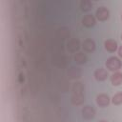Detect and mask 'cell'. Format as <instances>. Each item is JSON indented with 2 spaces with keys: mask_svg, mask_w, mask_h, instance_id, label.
<instances>
[{
  "mask_svg": "<svg viewBox=\"0 0 122 122\" xmlns=\"http://www.w3.org/2000/svg\"><path fill=\"white\" fill-rule=\"evenodd\" d=\"M104 45H105V49L108 51H110V52H114L117 50V43L113 39H108V40H106L105 43H104Z\"/></svg>",
  "mask_w": 122,
  "mask_h": 122,
  "instance_id": "cell-5",
  "label": "cell"
},
{
  "mask_svg": "<svg viewBox=\"0 0 122 122\" xmlns=\"http://www.w3.org/2000/svg\"><path fill=\"white\" fill-rule=\"evenodd\" d=\"M118 55H119L120 57H122V46L118 49Z\"/></svg>",
  "mask_w": 122,
  "mask_h": 122,
  "instance_id": "cell-14",
  "label": "cell"
},
{
  "mask_svg": "<svg viewBox=\"0 0 122 122\" xmlns=\"http://www.w3.org/2000/svg\"><path fill=\"white\" fill-rule=\"evenodd\" d=\"M82 114H83V117L86 118V119H92L94 117V114H95V111L92 107L91 106H85L82 110Z\"/></svg>",
  "mask_w": 122,
  "mask_h": 122,
  "instance_id": "cell-4",
  "label": "cell"
},
{
  "mask_svg": "<svg viewBox=\"0 0 122 122\" xmlns=\"http://www.w3.org/2000/svg\"><path fill=\"white\" fill-rule=\"evenodd\" d=\"M80 6H81V9H82L83 10H85V11H88V10H90L92 9V2H91V1H88V0H84V1H82V2H81Z\"/></svg>",
  "mask_w": 122,
  "mask_h": 122,
  "instance_id": "cell-13",
  "label": "cell"
},
{
  "mask_svg": "<svg viewBox=\"0 0 122 122\" xmlns=\"http://www.w3.org/2000/svg\"><path fill=\"white\" fill-rule=\"evenodd\" d=\"M106 67L110 71H118L122 67V63L119 58H117L115 56H112L106 61Z\"/></svg>",
  "mask_w": 122,
  "mask_h": 122,
  "instance_id": "cell-1",
  "label": "cell"
},
{
  "mask_svg": "<svg viewBox=\"0 0 122 122\" xmlns=\"http://www.w3.org/2000/svg\"><path fill=\"white\" fill-rule=\"evenodd\" d=\"M82 23L85 27L91 28L92 26H94L95 24V19L92 14H87L86 16H84V18L82 19Z\"/></svg>",
  "mask_w": 122,
  "mask_h": 122,
  "instance_id": "cell-9",
  "label": "cell"
},
{
  "mask_svg": "<svg viewBox=\"0 0 122 122\" xmlns=\"http://www.w3.org/2000/svg\"><path fill=\"white\" fill-rule=\"evenodd\" d=\"M74 59H75V61H76L77 63L83 64V63H85V62L87 61V56H86L83 52H78V53H76Z\"/></svg>",
  "mask_w": 122,
  "mask_h": 122,
  "instance_id": "cell-12",
  "label": "cell"
},
{
  "mask_svg": "<svg viewBox=\"0 0 122 122\" xmlns=\"http://www.w3.org/2000/svg\"><path fill=\"white\" fill-rule=\"evenodd\" d=\"M112 102L114 105H120V104H122V92L115 93L112 96Z\"/></svg>",
  "mask_w": 122,
  "mask_h": 122,
  "instance_id": "cell-11",
  "label": "cell"
},
{
  "mask_svg": "<svg viewBox=\"0 0 122 122\" xmlns=\"http://www.w3.org/2000/svg\"><path fill=\"white\" fill-rule=\"evenodd\" d=\"M96 103H97V105L99 107H102V108L108 106L109 103H110V97H109V95L106 94V93H100V94H98L96 96Z\"/></svg>",
  "mask_w": 122,
  "mask_h": 122,
  "instance_id": "cell-3",
  "label": "cell"
},
{
  "mask_svg": "<svg viewBox=\"0 0 122 122\" xmlns=\"http://www.w3.org/2000/svg\"><path fill=\"white\" fill-rule=\"evenodd\" d=\"M121 18H122V16H121Z\"/></svg>",
  "mask_w": 122,
  "mask_h": 122,
  "instance_id": "cell-17",
  "label": "cell"
},
{
  "mask_svg": "<svg viewBox=\"0 0 122 122\" xmlns=\"http://www.w3.org/2000/svg\"><path fill=\"white\" fill-rule=\"evenodd\" d=\"M79 48V41L78 40H71L69 44H68V49L71 51H75L76 50H78Z\"/></svg>",
  "mask_w": 122,
  "mask_h": 122,
  "instance_id": "cell-10",
  "label": "cell"
},
{
  "mask_svg": "<svg viewBox=\"0 0 122 122\" xmlns=\"http://www.w3.org/2000/svg\"><path fill=\"white\" fill-rule=\"evenodd\" d=\"M99 122H107V121H105V120H100Z\"/></svg>",
  "mask_w": 122,
  "mask_h": 122,
  "instance_id": "cell-15",
  "label": "cell"
},
{
  "mask_svg": "<svg viewBox=\"0 0 122 122\" xmlns=\"http://www.w3.org/2000/svg\"><path fill=\"white\" fill-rule=\"evenodd\" d=\"M121 40H122V34H121Z\"/></svg>",
  "mask_w": 122,
  "mask_h": 122,
  "instance_id": "cell-16",
  "label": "cell"
},
{
  "mask_svg": "<svg viewBox=\"0 0 122 122\" xmlns=\"http://www.w3.org/2000/svg\"><path fill=\"white\" fill-rule=\"evenodd\" d=\"M83 49L85 51H88V52H92L94 51L95 49V43L93 40L92 39H86L84 42H83Z\"/></svg>",
  "mask_w": 122,
  "mask_h": 122,
  "instance_id": "cell-8",
  "label": "cell"
},
{
  "mask_svg": "<svg viewBox=\"0 0 122 122\" xmlns=\"http://www.w3.org/2000/svg\"><path fill=\"white\" fill-rule=\"evenodd\" d=\"M95 15H96V18L99 21H106L110 16V12H109L107 8L100 7V8L97 9V10L95 12Z\"/></svg>",
  "mask_w": 122,
  "mask_h": 122,
  "instance_id": "cell-2",
  "label": "cell"
},
{
  "mask_svg": "<svg viewBox=\"0 0 122 122\" xmlns=\"http://www.w3.org/2000/svg\"><path fill=\"white\" fill-rule=\"evenodd\" d=\"M111 82L113 86H119L122 83V72L115 71L111 75Z\"/></svg>",
  "mask_w": 122,
  "mask_h": 122,
  "instance_id": "cell-7",
  "label": "cell"
},
{
  "mask_svg": "<svg viewBox=\"0 0 122 122\" xmlns=\"http://www.w3.org/2000/svg\"><path fill=\"white\" fill-rule=\"evenodd\" d=\"M94 77L98 81H103L108 77V71L105 69H102V68L97 69L94 71Z\"/></svg>",
  "mask_w": 122,
  "mask_h": 122,
  "instance_id": "cell-6",
  "label": "cell"
}]
</instances>
